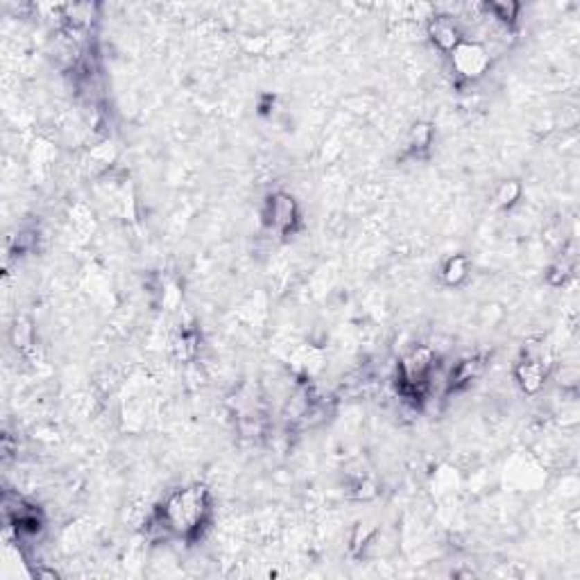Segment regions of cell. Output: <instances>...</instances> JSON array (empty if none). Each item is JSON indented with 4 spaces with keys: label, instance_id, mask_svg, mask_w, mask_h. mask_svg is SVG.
I'll return each mask as SVG.
<instances>
[{
    "label": "cell",
    "instance_id": "2",
    "mask_svg": "<svg viewBox=\"0 0 580 580\" xmlns=\"http://www.w3.org/2000/svg\"><path fill=\"white\" fill-rule=\"evenodd\" d=\"M451 55H453V66H456V71L462 78H481L487 69V64H490V57H487L485 48L478 44H467V41H460L451 50Z\"/></svg>",
    "mask_w": 580,
    "mask_h": 580
},
{
    "label": "cell",
    "instance_id": "7",
    "mask_svg": "<svg viewBox=\"0 0 580 580\" xmlns=\"http://www.w3.org/2000/svg\"><path fill=\"white\" fill-rule=\"evenodd\" d=\"M428 143H431V128H428V125H417L413 132V146L426 148Z\"/></svg>",
    "mask_w": 580,
    "mask_h": 580
},
{
    "label": "cell",
    "instance_id": "3",
    "mask_svg": "<svg viewBox=\"0 0 580 580\" xmlns=\"http://www.w3.org/2000/svg\"><path fill=\"white\" fill-rule=\"evenodd\" d=\"M295 220V202L288 195H274L270 200V222L279 229H288Z\"/></svg>",
    "mask_w": 580,
    "mask_h": 580
},
{
    "label": "cell",
    "instance_id": "6",
    "mask_svg": "<svg viewBox=\"0 0 580 580\" xmlns=\"http://www.w3.org/2000/svg\"><path fill=\"white\" fill-rule=\"evenodd\" d=\"M467 276V258L465 256H453L444 265V281L447 283H460Z\"/></svg>",
    "mask_w": 580,
    "mask_h": 580
},
{
    "label": "cell",
    "instance_id": "5",
    "mask_svg": "<svg viewBox=\"0 0 580 580\" xmlns=\"http://www.w3.org/2000/svg\"><path fill=\"white\" fill-rule=\"evenodd\" d=\"M519 379L526 390H537L544 381V372L537 363H524L519 367Z\"/></svg>",
    "mask_w": 580,
    "mask_h": 580
},
{
    "label": "cell",
    "instance_id": "8",
    "mask_svg": "<svg viewBox=\"0 0 580 580\" xmlns=\"http://www.w3.org/2000/svg\"><path fill=\"white\" fill-rule=\"evenodd\" d=\"M517 193H519V186L515 182H510V184H506V186L501 188V193H499V202L503 206L506 204H512V202H515V197H517Z\"/></svg>",
    "mask_w": 580,
    "mask_h": 580
},
{
    "label": "cell",
    "instance_id": "1",
    "mask_svg": "<svg viewBox=\"0 0 580 580\" xmlns=\"http://www.w3.org/2000/svg\"><path fill=\"white\" fill-rule=\"evenodd\" d=\"M202 512H204V492L195 487V490L177 492L166 503L164 521L168 528H173V531L191 533L193 528L200 526Z\"/></svg>",
    "mask_w": 580,
    "mask_h": 580
},
{
    "label": "cell",
    "instance_id": "4",
    "mask_svg": "<svg viewBox=\"0 0 580 580\" xmlns=\"http://www.w3.org/2000/svg\"><path fill=\"white\" fill-rule=\"evenodd\" d=\"M431 35H433V41L442 50H453L460 44V41H458V30L453 28V23L447 21V19H438V21H435L431 25Z\"/></svg>",
    "mask_w": 580,
    "mask_h": 580
}]
</instances>
